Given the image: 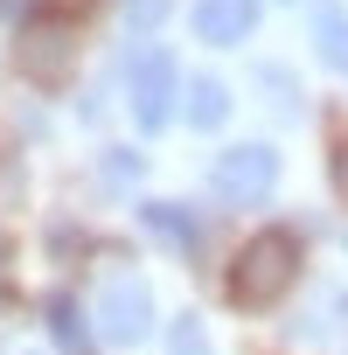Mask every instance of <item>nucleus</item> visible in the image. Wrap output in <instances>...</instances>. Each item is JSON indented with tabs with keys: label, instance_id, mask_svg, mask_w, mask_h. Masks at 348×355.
Listing matches in <instances>:
<instances>
[{
	"label": "nucleus",
	"instance_id": "nucleus-8",
	"mask_svg": "<svg viewBox=\"0 0 348 355\" xmlns=\"http://www.w3.org/2000/svg\"><path fill=\"white\" fill-rule=\"evenodd\" d=\"M230 119V91H223V77H195L189 84V125L195 132H216Z\"/></svg>",
	"mask_w": 348,
	"mask_h": 355
},
{
	"label": "nucleus",
	"instance_id": "nucleus-14",
	"mask_svg": "<svg viewBox=\"0 0 348 355\" xmlns=\"http://www.w3.org/2000/svg\"><path fill=\"white\" fill-rule=\"evenodd\" d=\"M327 167H334V189H341V196H348V139H341V146H334V160H327Z\"/></svg>",
	"mask_w": 348,
	"mask_h": 355
},
{
	"label": "nucleus",
	"instance_id": "nucleus-4",
	"mask_svg": "<svg viewBox=\"0 0 348 355\" xmlns=\"http://www.w3.org/2000/svg\"><path fill=\"white\" fill-rule=\"evenodd\" d=\"M132 119H139L146 132H160V125L174 119V56L146 49V56L132 63Z\"/></svg>",
	"mask_w": 348,
	"mask_h": 355
},
{
	"label": "nucleus",
	"instance_id": "nucleus-13",
	"mask_svg": "<svg viewBox=\"0 0 348 355\" xmlns=\"http://www.w3.org/2000/svg\"><path fill=\"white\" fill-rule=\"evenodd\" d=\"M160 15H167V0H125V21L132 28H153Z\"/></svg>",
	"mask_w": 348,
	"mask_h": 355
},
{
	"label": "nucleus",
	"instance_id": "nucleus-7",
	"mask_svg": "<svg viewBox=\"0 0 348 355\" xmlns=\"http://www.w3.org/2000/svg\"><path fill=\"white\" fill-rule=\"evenodd\" d=\"M313 49H320L327 70H348V15L334 8V0H320V8H313Z\"/></svg>",
	"mask_w": 348,
	"mask_h": 355
},
{
	"label": "nucleus",
	"instance_id": "nucleus-1",
	"mask_svg": "<svg viewBox=\"0 0 348 355\" xmlns=\"http://www.w3.org/2000/svg\"><path fill=\"white\" fill-rule=\"evenodd\" d=\"M286 286H299V237L258 230L230 265V293H237V306H272V300H286Z\"/></svg>",
	"mask_w": 348,
	"mask_h": 355
},
{
	"label": "nucleus",
	"instance_id": "nucleus-9",
	"mask_svg": "<svg viewBox=\"0 0 348 355\" xmlns=\"http://www.w3.org/2000/svg\"><path fill=\"white\" fill-rule=\"evenodd\" d=\"M49 334L63 341V355H91V320L77 313V300H70V293H56V300H49Z\"/></svg>",
	"mask_w": 348,
	"mask_h": 355
},
{
	"label": "nucleus",
	"instance_id": "nucleus-2",
	"mask_svg": "<svg viewBox=\"0 0 348 355\" xmlns=\"http://www.w3.org/2000/svg\"><path fill=\"white\" fill-rule=\"evenodd\" d=\"M209 182H216V202H230V209H258L272 189H279V153L272 146H230L216 167H209Z\"/></svg>",
	"mask_w": 348,
	"mask_h": 355
},
{
	"label": "nucleus",
	"instance_id": "nucleus-6",
	"mask_svg": "<svg viewBox=\"0 0 348 355\" xmlns=\"http://www.w3.org/2000/svg\"><path fill=\"white\" fill-rule=\"evenodd\" d=\"M139 223H146V237H153V244L182 251V258H189V251H202V223H195L182 202H146V209H139Z\"/></svg>",
	"mask_w": 348,
	"mask_h": 355
},
{
	"label": "nucleus",
	"instance_id": "nucleus-10",
	"mask_svg": "<svg viewBox=\"0 0 348 355\" xmlns=\"http://www.w3.org/2000/svg\"><path fill=\"white\" fill-rule=\"evenodd\" d=\"M98 174H105V196H132V182H139V153H132V146H112V153L98 160Z\"/></svg>",
	"mask_w": 348,
	"mask_h": 355
},
{
	"label": "nucleus",
	"instance_id": "nucleus-3",
	"mask_svg": "<svg viewBox=\"0 0 348 355\" xmlns=\"http://www.w3.org/2000/svg\"><path fill=\"white\" fill-rule=\"evenodd\" d=\"M91 327H98L105 341H119V348L146 341V327H153V293H146L139 279H112V286H98V300H91Z\"/></svg>",
	"mask_w": 348,
	"mask_h": 355
},
{
	"label": "nucleus",
	"instance_id": "nucleus-12",
	"mask_svg": "<svg viewBox=\"0 0 348 355\" xmlns=\"http://www.w3.org/2000/svg\"><path fill=\"white\" fill-rule=\"evenodd\" d=\"M258 84H265V91H272V98H279L286 112H299V84H293L286 70H272V63H265V70H258Z\"/></svg>",
	"mask_w": 348,
	"mask_h": 355
},
{
	"label": "nucleus",
	"instance_id": "nucleus-11",
	"mask_svg": "<svg viewBox=\"0 0 348 355\" xmlns=\"http://www.w3.org/2000/svg\"><path fill=\"white\" fill-rule=\"evenodd\" d=\"M167 355H209V327H202L195 313H182L174 334H167Z\"/></svg>",
	"mask_w": 348,
	"mask_h": 355
},
{
	"label": "nucleus",
	"instance_id": "nucleus-5",
	"mask_svg": "<svg viewBox=\"0 0 348 355\" xmlns=\"http://www.w3.org/2000/svg\"><path fill=\"white\" fill-rule=\"evenodd\" d=\"M251 21H258V0H195V35H202V42H216V49L244 42V35H251Z\"/></svg>",
	"mask_w": 348,
	"mask_h": 355
},
{
	"label": "nucleus",
	"instance_id": "nucleus-15",
	"mask_svg": "<svg viewBox=\"0 0 348 355\" xmlns=\"http://www.w3.org/2000/svg\"><path fill=\"white\" fill-rule=\"evenodd\" d=\"M8 265H15V251H8V237H0V279H8Z\"/></svg>",
	"mask_w": 348,
	"mask_h": 355
}]
</instances>
